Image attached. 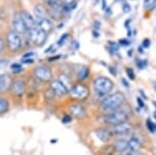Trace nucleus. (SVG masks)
Wrapping results in <instances>:
<instances>
[{
    "label": "nucleus",
    "mask_w": 156,
    "mask_h": 155,
    "mask_svg": "<svg viewBox=\"0 0 156 155\" xmlns=\"http://www.w3.org/2000/svg\"><path fill=\"white\" fill-rule=\"evenodd\" d=\"M119 155H127V153H126V152H124V153H120Z\"/></svg>",
    "instance_id": "obj_38"
},
{
    "label": "nucleus",
    "mask_w": 156,
    "mask_h": 155,
    "mask_svg": "<svg viewBox=\"0 0 156 155\" xmlns=\"http://www.w3.org/2000/svg\"><path fill=\"white\" fill-rule=\"evenodd\" d=\"M12 27H14V30L16 31L17 33H19L20 36L23 33H26V32L28 31L26 25H25L23 20L21 18V16H20V12H16V14H15L14 19H12Z\"/></svg>",
    "instance_id": "obj_10"
},
{
    "label": "nucleus",
    "mask_w": 156,
    "mask_h": 155,
    "mask_svg": "<svg viewBox=\"0 0 156 155\" xmlns=\"http://www.w3.org/2000/svg\"><path fill=\"white\" fill-rule=\"evenodd\" d=\"M27 33H28V40L31 42V44L36 45V46H43L46 43L47 37H48V33L41 30L37 27L29 29Z\"/></svg>",
    "instance_id": "obj_5"
},
{
    "label": "nucleus",
    "mask_w": 156,
    "mask_h": 155,
    "mask_svg": "<svg viewBox=\"0 0 156 155\" xmlns=\"http://www.w3.org/2000/svg\"><path fill=\"white\" fill-rule=\"evenodd\" d=\"M138 93H140V95H143V98H144V99H147V96H146V94L144 93V91H142V90H140V91H138Z\"/></svg>",
    "instance_id": "obj_36"
},
{
    "label": "nucleus",
    "mask_w": 156,
    "mask_h": 155,
    "mask_svg": "<svg viewBox=\"0 0 156 155\" xmlns=\"http://www.w3.org/2000/svg\"><path fill=\"white\" fill-rule=\"evenodd\" d=\"M126 73H127V75H128V77H129L130 80H134V79H135V75H134V71H133V69L126 68Z\"/></svg>",
    "instance_id": "obj_24"
},
{
    "label": "nucleus",
    "mask_w": 156,
    "mask_h": 155,
    "mask_svg": "<svg viewBox=\"0 0 156 155\" xmlns=\"http://www.w3.org/2000/svg\"><path fill=\"white\" fill-rule=\"evenodd\" d=\"M50 90L55 96L65 97L69 93V87L64 83L60 79H54L50 82Z\"/></svg>",
    "instance_id": "obj_8"
},
{
    "label": "nucleus",
    "mask_w": 156,
    "mask_h": 155,
    "mask_svg": "<svg viewBox=\"0 0 156 155\" xmlns=\"http://www.w3.org/2000/svg\"><path fill=\"white\" fill-rule=\"evenodd\" d=\"M140 141L137 136H132L128 139V150L130 151H140Z\"/></svg>",
    "instance_id": "obj_18"
},
{
    "label": "nucleus",
    "mask_w": 156,
    "mask_h": 155,
    "mask_svg": "<svg viewBox=\"0 0 156 155\" xmlns=\"http://www.w3.org/2000/svg\"><path fill=\"white\" fill-rule=\"evenodd\" d=\"M127 155H143V153H140V151H130V150H128L126 151Z\"/></svg>",
    "instance_id": "obj_32"
},
{
    "label": "nucleus",
    "mask_w": 156,
    "mask_h": 155,
    "mask_svg": "<svg viewBox=\"0 0 156 155\" xmlns=\"http://www.w3.org/2000/svg\"><path fill=\"white\" fill-rule=\"evenodd\" d=\"M9 109V103L6 99L0 98V114H6Z\"/></svg>",
    "instance_id": "obj_22"
},
{
    "label": "nucleus",
    "mask_w": 156,
    "mask_h": 155,
    "mask_svg": "<svg viewBox=\"0 0 156 155\" xmlns=\"http://www.w3.org/2000/svg\"><path fill=\"white\" fill-rule=\"evenodd\" d=\"M69 93L73 99L77 100V101H84L89 98L90 90L85 84L75 83L69 89Z\"/></svg>",
    "instance_id": "obj_4"
},
{
    "label": "nucleus",
    "mask_w": 156,
    "mask_h": 155,
    "mask_svg": "<svg viewBox=\"0 0 156 155\" xmlns=\"http://www.w3.org/2000/svg\"><path fill=\"white\" fill-rule=\"evenodd\" d=\"M154 86H155V91H156V83L154 84Z\"/></svg>",
    "instance_id": "obj_41"
},
{
    "label": "nucleus",
    "mask_w": 156,
    "mask_h": 155,
    "mask_svg": "<svg viewBox=\"0 0 156 155\" xmlns=\"http://www.w3.org/2000/svg\"><path fill=\"white\" fill-rule=\"evenodd\" d=\"M6 43L9 49L12 52H17L22 47V39L19 33H17L15 30L9 31L6 34Z\"/></svg>",
    "instance_id": "obj_6"
},
{
    "label": "nucleus",
    "mask_w": 156,
    "mask_h": 155,
    "mask_svg": "<svg viewBox=\"0 0 156 155\" xmlns=\"http://www.w3.org/2000/svg\"><path fill=\"white\" fill-rule=\"evenodd\" d=\"M89 74H90L89 68H87V67H81V69L77 72V77L80 81H82V80H85V79L87 78Z\"/></svg>",
    "instance_id": "obj_21"
},
{
    "label": "nucleus",
    "mask_w": 156,
    "mask_h": 155,
    "mask_svg": "<svg viewBox=\"0 0 156 155\" xmlns=\"http://www.w3.org/2000/svg\"><path fill=\"white\" fill-rule=\"evenodd\" d=\"M122 82H123V84H124V86L127 87V89H129V87H130L129 83H128L127 80H126V79H125V78H123V79H122Z\"/></svg>",
    "instance_id": "obj_35"
},
{
    "label": "nucleus",
    "mask_w": 156,
    "mask_h": 155,
    "mask_svg": "<svg viewBox=\"0 0 156 155\" xmlns=\"http://www.w3.org/2000/svg\"><path fill=\"white\" fill-rule=\"evenodd\" d=\"M120 43H123V44H125V45H128V44H129V42H128V41H123V40H122V41H121Z\"/></svg>",
    "instance_id": "obj_37"
},
{
    "label": "nucleus",
    "mask_w": 156,
    "mask_h": 155,
    "mask_svg": "<svg viewBox=\"0 0 156 155\" xmlns=\"http://www.w3.org/2000/svg\"><path fill=\"white\" fill-rule=\"evenodd\" d=\"M112 130L115 136H127L132 132L133 128L129 122H124V123L112 126Z\"/></svg>",
    "instance_id": "obj_9"
},
{
    "label": "nucleus",
    "mask_w": 156,
    "mask_h": 155,
    "mask_svg": "<svg viewBox=\"0 0 156 155\" xmlns=\"http://www.w3.org/2000/svg\"><path fill=\"white\" fill-rule=\"evenodd\" d=\"M69 37V34H64V36L60 37V40L58 41V45H62V44H64V42L66 41V37Z\"/></svg>",
    "instance_id": "obj_33"
},
{
    "label": "nucleus",
    "mask_w": 156,
    "mask_h": 155,
    "mask_svg": "<svg viewBox=\"0 0 156 155\" xmlns=\"http://www.w3.org/2000/svg\"><path fill=\"white\" fill-rule=\"evenodd\" d=\"M12 83V77L9 74L0 75V93H5L9 90H11Z\"/></svg>",
    "instance_id": "obj_15"
},
{
    "label": "nucleus",
    "mask_w": 156,
    "mask_h": 155,
    "mask_svg": "<svg viewBox=\"0 0 156 155\" xmlns=\"http://www.w3.org/2000/svg\"><path fill=\"white\" fill-rule=\"evenodd\" d=\"M147 66V61H138L137 62V67L140 69H144Z\"/></svg>",
    "instance_id": "obj_29"
},
{
    "label": "nucleus",
    "mask_w": 156,
    "mask_h": 155,
    "mask_svg": "<svg viewBox=\"0 0 156 155\" xmlns=\"http://www.w3.org/2000/svg\"><path fill=\"white\" fill-rule=\"evenodd\" d=\"M154 118L156 119V111H154Z\"/></svg>",
    "instance_id": "obj_40"
},
{
    "label": "nucleus",
    "mask_w": 156,
    "mask_h": 155,
    "mask_svg": "<svg viewBox=\"0 0 156 155\" xmlns=\"http://www.w3.org/2000/svg\"><path fill=\"white\" fill-rule=\"evenodd\" d=\"M34 74L37 79L42 82H51L52 81V70L49 67L41 65L37 66L34 71Z\"/></svg>",
    "instance_id": "obj_7"
},
{
    "label": "nucleus",
    "mask_w": 156,
    "mask_h": 155,
    "mask_svg": "<svg viewBox=\"0 0 156 155\" xmlns=\"http://www.w3.org/2000/svg\"><path fill=\"white\" fill-rule=\"evenodd\" d=\"M37 27L40 28L41 30L45 31L46 33L52 31L53 29V23L50 19L46 18H42V19H37Z\"/></svg>",
    "instance_id": "obj_14"
},
{
    "label": "nucleus",
    "mask_w": 156,
    "mask_h": 155,
    "mask_svg": "<svg viewBox=\"0 0 156 155\" xmlns=\"http://www.w3.org/2000/svg\"><path fill=\"white\" fill-rule=\"evenodd\" d=\"M70 116L74 117L75 119H83L87 117V111H85L84 106L81 105L80 103H73L69 107Z\"/></svg>",
    "instance_id": "obj_11"
},
{
    "label": "nucleus",
    "mask_w": 156,
    "mask_h": 155,
    "mask_svg": "<svg viewBox=\"0 0 156 155\" xmlns=\"http://www.w3.org/2000/svg\"><path fill=\"white\" fill-rule=\"evenodd\" d=\"M78 47H79V44H78L77 41H73L71 44V49L72 50H77Z\"/></svg>",
    "instance_id": "obj_31"
},
{
    "label": "nucleus",
    "mask_w": 156,
    "mask_h": 155,
    "mask_svg": "<svg viewBox=\"0 0 156 155\" xmlns=\"http://www.w3.org/2000/svg\"><path fill=\"white\" fill-rule=\"evenodd\" d=\"M143 47H144V48H149L150 47V45H151V41L149 39H145L144 41H143Z\"/></svg>",
    "instance_id": "obj_30"
},
{
    "label": "nucleus",
    "mask_w": 156,
    "mask_h": 155,
    "mask_svg": "<svg viewBox=\"0 0 156 155\" xmlns=\"http://www.w3.org/2000/svg\"><path fill=\"white\" fill-rule=\"evenodd\" d=\"M95 134L97 136L98 139L101 142H104V143H107L110 139H112L114 137V133H112V130L109 128H99L95 131Z\"/></svg>",
    "instance_id": "obj_13"
},
{
    "label": "nucleus",
    "mask_w": 156,
    "mask_h": 155,
    "mask_svg": "<svg viewBox=\"0 0 156 155\" xmlns=\"http://www.w3.org/2000/svg\"><path fill=\"white\" fill-rule=\"evenodd\" d=\"M115 148L114 146V144H109L104 146L100 151V155H115Z\"/></svg>",
    "instance_id": "obj_20"
},
{
    "label": "nucleus",
    "mask_w": 156,
    "mask_h": 155,
    "mask_svg": "<svg viewBox=\"0 0 156 155\" xmlns=\"http://www.w3.org/2000/svg\"><path fill=\"white\" fill-rule=\"evenodd\" d=\"M146 125H147L148 130H149L151 133H154V132L156 131V125L154 124V122H153L150 118H148L147 120H146Z\"/></svg>",
    "instance_id": "obj_23"
},
{
    "label": "nucleus",
    "mask_w": 156,
    "mask_h": 155,
    "mask_svg": "<svg viewBox=\"0 0 156 155\" xmlns=\"http://www.w3.org/2000/svg\"><path fill=\"white\" fill-rule=\"evenodd\" d=\"M12 70L15 73H19V71L22 70V67H21V65H19V64H14V65H12Z\"/></svg>",
    "instance_id": "obj_25"
},
{
    "label": "nucleus",
    "mask_w": 156,
    "mask_h": 155,
    "mask_svg": "<svg viewBox=\"0 0 156 155\" xmlns=\"http://www.w3.org/2000/svg\"><path fill=\"white\" fill-rule=\"evenodd\" d=\"M131 117V111L126 107L121 106L120 108L115 109V111L108 112L104 117V123L108 126H115L118 124L128 122V120Z\"/></svg>",
    "instance_id": "obj_1"
},
{
    "label": "nucleus",
    "mask_w": 156,
    "mask_h": 155,
    "mask_svg": "<svg viewBox=\"0 0 156 155\" xmlns=\"http://www.w3.org/2000/svg\"><path fill=\"white\" fill-rule=\"evenodd\" d=\"M72 121V117L70 116V114H66V116L62 118V123H70V122Z\"/></svg>",
    "instance_id": "obj_28"
},
{
    "label": "nucleus",
    "mask_w": 156,
    "mask_h": 155,
    "mask_svg": "<svg viewBox=\"0 0 156 155\" xmlns=\"http://www.w3.org/2000/svg\"><path fill=\"white\" fill-rule=\"evenodd\" d=\"M115 151L119 153H124L128 151V139H118L114 143Z\"/></svg>",
    "instance_id": "obj_17"
},
{
    "label": "nucleus",
    "mask_w": 156,
    "mask_h": 155,
    "mask_svg": "<svg viewBox=\"0 0 156 155\" xmlns=\"http://www.w3.org/2000/svg\"><path fill=\"white\" fill-rule=\"evenodd\" d=\"M20 16H21L22 20H23V22L26 25L27 29H31V28H34V27H37V21L34 19V17L31 16V15L29 14L28 12H20Z\"/></svg>",
    "instance_id": "obj_16"
},
{
    "label": "nucleus",
    "mask_w": 156,
    "mask_h": 155,
    "mask_svg": "<svg viewBox=\"0 0 156 155\" xmlns=\"http://www.w3.org/2000/svg\"><path fill=\"white\" fill-rule=\"evenodd\" d=\"M125 102V95L122 92H117L112 95H108L101 102V108L105 112H112L115 109L123 106Z\"/></svg>",
    "instance_id": "obj_2"
},
{
    "label": "nucleus",
    "mask_w": 156,
    "mask_h": 155,
    "mask_svg": "<svg viewBox=\"0 0 156 155\" xmlns=\"http://www.w3.org/2000/svg\"><path fill=\"white\" fill-rule=\"evenodd\" d=\"M95 92L98 95H108L114 89V82L112 79L105 76H98L93 82Z\"/></svg>",
    "instance_id": "obj_3"
},
{
    "label": "nucleus",
    "mask_w": 156,
    "mask_h": 155,
    "mask_svg": "<svg viewBox=\"0 0 156 155\" xmlns=\"http://www.w3.org/2000/svg\"><path fill=\"white\" fill-rule=\"evenodd\" d=\"M136 101H137L138 107H140V108H143V109H146L145 102L143 101V100H142V98H140V97H137V98H136Z\"/></svg>",
    "instance_id": "obj_26"
},
{
    "label": "nucleus",
    "mask_w": 156,
    "mask_h": 155,
    "mask_svg": "<svg viewBox=\"0 0 156 155\" xmlns=\"http://www.w3.org/2000/svg\"><path fill=\"white\" fill-rule=\"evenodd\" d=\"M152 103H153V104H154V106H155V108H156V101H153V102H152Z\"/></svg>",
    "instance_id": "obj_39"
},
{
    "label": "nucleus",
    "mask_w": 156,
    "mask_h": 155,
    "mask_svg": "<svg viewBox=\"0 0 156 155\" xmlns=\"http://www.w3.org/2000/svg\"><path fill=\"white\" fill-rule=\"evenodd\" d=\"M4 50V43L2 41V39L0 37V53H2V51Z\"/></svg>",
    "instance_id": "obj_34"
},
{
    "label": "nucleus",
    "mask_w": 156,
    "mask_h": 155,
    "mask_svg": "<svg viewBox=\"0 0 156 155\" xmlns=\"http://www.w3.org/2000/svg\"><path fill=\"white\" fill-rule=\"evenodd\" d=\"M25 90H26V86H25V83L23 80L17 79V80L12 81V83L11 86V92L14 96L22 97L25 93Z\"/></svg>",
    "instance_id": "obj_12"
},
{
    "label": "nucleus",
    "mask_w": 156,
    "mask_h": 155,
    "mask_svg": "<svg viewBox=\"0 0 156 155\" xmlns=\"http://www.w3.org/2000/svg\"><path fill=\"white\" fill-rule=\"evenodd\" d=\"M130 11H131V7H130L129 4H128V3H124V4H123V12H124L125 14L129 12Z\"/></svg>",
    "instance_id": "obj_27"
},
{
    "label": "nucleus",
    "mask_w": 156,
    "mask_h": 155,
    "mask_svg": "<svg viewBox=\"0 0 156 155\" xmlns=\"http://www.w3.org/2000/svg\"><path fill=\"white\" fill-rule=\"evenodd\" d=\"M34 16H36L37 19L46 18V15H47L46 9H45L42 4H37V5H36V7H34Z\"/></svg>",
    "instance_id": "obj_19"
}]
</instances>
